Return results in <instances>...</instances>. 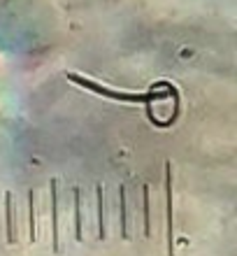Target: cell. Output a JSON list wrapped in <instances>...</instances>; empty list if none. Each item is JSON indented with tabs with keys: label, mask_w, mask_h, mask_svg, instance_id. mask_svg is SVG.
<instances>
[{
	"label": "cell",
	"mask_w": 237,
	"mask_h": 256,
	"mask_svg": "<svg viewBox=\"0 0 237 256\" xmlns=\"http://www.w3.org/2000/svg\"><path fill=\"white\" fill-rule=\"evenodd\" d=\"M70 82H75L79 86L84 88H91L95 94H102L105 98H114V100H126V102H151V100H158V98H165L163 94H126V91H114V88H107L98 84V82H88V80H81L79 74H68Z\"/></svg>",
	"instance_id": "obj_1"
},
{
	"label": "cell",
	"mask_w": 237,
	"mask_h": 256,
	"mask_svg": "<svg viewBox=\"0 0 237 256\" xmlns=\"http://www.w3.org/2000/svg\"><path fill=\"white\" fill-rule=\"evenodd\" d=\"M28 240L30 244L37 242V196H35V189L28 191Z\"/></svg>",
	"instance_id": "obj_5"
},
{
	"label": "cell",
	"mask_w": 237,
	"mask_h": 256,
	"mask_svg": "<svg viewBox=\"0 0 237 256\" xmlns=\"http://www.w3.org/2000/svg\"><path fill=\"white\" fill-rule=\"evenodd\" d=\"M142 214H144V238L151 233V208H149V184H142Z\"/></svg>",
	"instance_id": "obj_9"
},
{
	"label": "cell",
	"mask_w": 237,
	"mask_h": 256,
	"mask_svg": "<svg viewBox=\"0 0 237 256\" xmlns=\"http://www.w3.org/2000/svg\"><path fill=\"white\" fill-rule=\"evenodd\" d=\"M5 224H7V242L16 244L19 242V233H16V202H14L12 191L5 194Z\"/></svg>",
	"instance_id": "obj_4"
},
{
	"label": "cell",
	"mask_w": 237,
	"mask_h": 256,
	"mask_svg": "<svg viewBox=\"0 0 237 256\" xmlns=\"http://www.w3.org/2000/svg\"><path fill=\"white\" fill-rule=\"evenodd\" d=\"M72 196H75V238L77 240H84V214H81V191L79 186L72 189Z\"/></svg>",
	"instance_id": "obj_8"
},
{
	"label": "cell",
	"mask_w": 237,
	"mask_h": 256,
	"mask_svg": "<svg viewBox=\"0 0 237 256\" xmlns=\"http://www.w3.org/2000/svg\"><path fill=\"white\" fill-rule=\"evenodd\" d=\"M119 200H121V238L123 240H130V210H128V194H126V184L119 186Z\"/></svg>",
	"instance_id": "obj_6"
},
{
	"label": "cell",
	"mask_w": 237,
	"mask_h": 256,
	"mask_svg": "<svg viewBox=\"0 0 237 256\" xmlns=\"http://www.w3.org/2000/svg\"><path fill=\"white\" fill-rule=\"evenodd\" d=\"M165 210H168V256H175V200H172V163H165Z\"/></svg>",
	"instance_id": "obj_2"
},
{
	"label": "cell",
	"mask_w": 237,
	"mask_h": 256,
	"mask_svg": "<svg viewBox=\"0 0 237 256\" xmlns=\"http://www.w3.org/2000/svg\"><path fill=\"white\" fill-rule=\"evenodd\" d=\"M49 198H51V228H54L51 247H54V254H61V236H58V180L49 182Z\"/></svg>",
	"instance_id": "obj_3"
},
{
	"label": "cell",
	"mask_w": 237,
	"mask_h": 256,
	"mask_svg": "<svg viewBox=\"0 0 237 256\" xmlns=\"http://www.w3.org/2000/svg\"><path fill=\"white\" fill-rule=\"evenodd\" d=\"M95 194H98V238L105 242L107 240V216H105V191H102V184L95 186Z\"/></svg>",
	"instance_id": "obj_7"
}]
</instances>
